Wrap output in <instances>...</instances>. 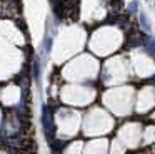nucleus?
I'll return each mask as SVG.
<instances>
[{"instance_id":"obj_1","label":"nucleus","mask_w":155,"mask_h":154,"mask_svg":"<svg viewBox=\"0 0 155 154\" xmlns=\"http://www.w3.org/2000/svg\"><path fill=\"white\" fill-rule=\"evenodd\" d=\"M138 20H140V25L143 27L145 30H150V23H148V19H147V15H145L143 12H140V15H138Z\"/></svg>"},{"instance_id":"obj_2","label":"nucleus","mask_w":155,"mask_h":154,"mask_svg":"<svg viewBox=\"0 0 155 154\" xmlns=\"http://www.w3.org/2000/svg\"><path fill=\"white\" fill-rule=\"evenodd\" d=\"M50 49H52V39H50V37H47L45 42H44V50L48 54V52H50Z\"/></svg>"}]
</instances>
